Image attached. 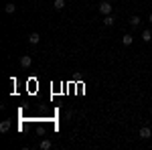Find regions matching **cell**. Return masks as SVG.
Masks as SVG:
<instances>
[{
    "label": "cell",
    "mask_w": 152,
    "mask_h": 150,
    "mask_svg": "<svg viewBox=\"0 0 152 150\" xmlns=\"http://www.w3.org/2000/svg\"><path fill=\"white\" fill-rule=\"evenodd\" d=\"M140 16H138V14H134V16H130V20H128V24L130 26H132V29H136V26H140Z\"/></svg>",
    "instance_id": "cell-6"
},
{
    "label": "cell",
    "mask_w": 152,
    "mask_h": 150,
    "mask_svg": "<svg viewBox=\"0 0 152 150\" xmlns=\"http://www.w3.org/2000/svg\"><path fill=\"white\" fill-rule=\"evenodd\" d=\"M28 43H31V45H39V43H41V35H39V33H31V35H28Z\"/></svg>",
    "instance_id": "cell-7"
},
{
    "label": "cell",
    "mask_w": 152,
    "mask_h": 150,
    "mask_svg": "<svg viewBox=\"0 0 152 150\" xmlns=\"http://www.w3.org/2000/svg\"><path fill=\"white\" fill-rule=\"evenodd\" d=\"M4 12H6V14H14V12H16V6H14L12 2H8V4L4 6Z\"/></svg>",
    "instance_id": "cell-11"
},
{
    "label": "cell",
    "mask_w": 152,
    "mask_h": 150,
    "mask_svg": "<svg viewBox=\"0 0 152 150\" xmlns=\"http://www.w3.org/2000/svg\"><path fill=\"white\" fill-rule=\"evenodd\" d=\"M142 41H144V43H150L152 41V31L150 29H144V31H142Z\"/></svg>",
    "instance_id": "cell-8"
},
{
    "label": "cell",
    "mask_w": 152,
    "mask_h": 150,
    "mask_svg": "<svg viewBox=\"0 0 152 150\" xmlns=\"http://www.w3.org/2000/svg\"><path fill=\"white\" fill-rule=\"evenodd\" d=\"M132 43H134V37L130 35V33H124V37H122V45H124V47H130Z\"/></svg>",
    "instance_id": "cell-5"
},
{
    "label": "cell",
    "mask_w": 152,
    "mask_h": 150,
    "mask_svg": "<svg viewBox=\"0 0 152 150\" xmlns=\"http://www.w3.org/2000/svg\"><path fill=\"white\" fill-rule=\"evenodd\" d=\"M114 23H116V18H114V14H107L104 18V24L105 26H114Z\"/></svg>",
    "instance_id": "cell-9"
},
{
    "label": "cell",
    "mask_w": 152,
    "mask_h": 150,
    "mask_svg": "<svg viewBox=\"0 0 152 150\" xmlns=\"http://www.w3.org/2000/svg\"><path fill=\"white\" fill-rule=\"evenodd\" d=\"M97 10L102 12V14H104V16H107V14H112V10H114V6H112V4H110V2H102V4H99V6H97Z\"/></svg>",
    "instance_id": "cell-1"
},
{
    "label": "cell",
    "mask_w": 152,
    "mask_h": 150,
    "mask_svg": "<svg viewBox=\"0 0 152 150\" xmlns=\"http://www.w3.org/2000/svg\"><path fill=\"white\" fill-rule=\"evenodd\" d=\"M31 65H33V57H31V55H23V57H20V67H23V69H28Z\"/></svg>",
    "instance_id": "cell-2"
},
{
    "label": "cell",
    "mask_w": 152,
    "mask_h": 150,
    "mask_svg": "<svg viewBox=\"0 0 152 150\" xmlns=\"http://www.w3.org/2000/svg\"><path fill=\"white\" fill-rule=\"evenodd\" d=\"M53 8H55V10H63V8H65V0H55V2H53Z\"/></svg>",
    "instance_id": "cell-12"
},
{
    "label": "cell",
    "mask_w": 152,
    "mask_h": 150,
    "mask_svg": "<svg viewBox=\"0 0 152 150\" xmlns=\"http://www.w3.org/2000/svg\"><path fill=\"white\" fill-rule=\"evenodd\" d=\"M39 146H41L43 150H49V148H53V142L45 138V140H41V144H39Z\"/></svg>",
    "instance_id": "cell-10"
},
{
    "label": "cell",
    "mask_w": 152,
    "mask_h": 150,
    "mask_svg": "<svg viewBox=\"0 0 152 150\" xmlns=\"http://www.w3.org/2000/svg\"><path fill=\"white\" fill-rule=\"evenodd\" d=\"M148 23H152V12H150V14H148Z\"/></svg>",
    "instance_id": "cell-13"
},
{
    "label": "cell",
    "mask_w": 152,
    "mask_h": 150,
    "mask_svg": "<svg viewBox=\"0 0 152 150\" xmlns=\"http://www.w3.org/2000/svg\"><path fill=\"white\" fill-rule=\"evenodd\" d=\"M140 138H142V140L152 138V130H150L148 126H142V128H140Z\"/></svg>",
    "instance_id": "cell-3"
},
{
    "label": "cell",
    "mask_w": 152,
    "mask_h": 150,
    "mask_svg": "<svg viewBox=\"0 0 152 150\" xmlns=\"http://www.w3.org/2000/svg\"><path fill=\"white\" fill-rule=\"evenodd\" d=\"M10 126H12V120H2V122H0V132L6 134V132L10 130Z\"/></svg>",
    "instance_id": "cell-4"
}]
</instances>
